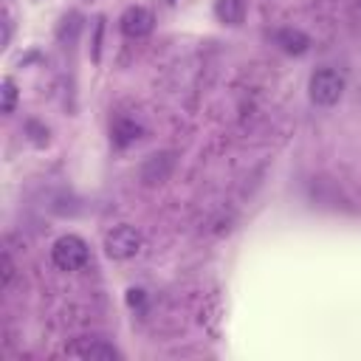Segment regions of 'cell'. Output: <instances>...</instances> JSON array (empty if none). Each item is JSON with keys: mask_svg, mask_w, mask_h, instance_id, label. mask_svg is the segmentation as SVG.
<instances>
[{"mask_svg": "<svg viewBox=\"0 0 361 361\" xmlns=\"http://www.w3.org/2000/svg\"><path fill=\"white\" fill-rule=\"evenodd\" d=\"M175 172V152L172 149H161V152H152L141 161L138 166V175L147 186H161L169 180V175Z\"/></svg>", "mask_w": 361, "mask_h": 361, "instance_id": "cell-4", "label": "cell"}, {"mask_svg": "<svg viewBox=\"0 0 361 361\" xmlns=\"http://www.w3.org/2000/svg\"><path fill=\"white\" fill-rule=\"evenodd\" d=\"M307 93H310V102L319 104V107H333L341 96H344V76L333 68H322L310 76L307 82Z\"/></svg>", "mask_w": 361, "mask_h": 361, "instance_id": "cell-2", "label": "cell"}, {"mask_svg": "<svg viewBox=\"0 0 361 361\" xmlns=\"http://www.w3.org/2000/svg\"><path fill=\"white\" fill-rule=\"evenodd\" d=\"M214 17L223 25H240L245 17V3L243 0H214Z\"/></svg>", "mask_w": 361, "mask_h": 361, "instance_id": "cell-9", "label": "cell"}, {"mask_svg": "<svg viewBox=\"0 0 361 361\" xmlns=\"http://www.w3.org/2000/svg\"><path fill=\"white\" fill-rule=\"evenodd\" d=\"M68 353L71 355H79V358H96V361H116V358H121V350L116 344H110L107 338H99V336L76 338L68 347Z\"/></svg>", "mask_w": 361, "mask_h": 361, "instance_id": "cell-5", "label": "cell"}, {"mask_svg": "<svg viewBox=\"0 0 361 361\" xmlns=\"http://www.w3.org/2000/svg\"><path fill=\"white\" fill-rule=\"evenodd\" d=\"M17 85H14V79H3L0 82V110L8 116V113H14V107H17Z\"/></svg>", "mask_w": 361, "mask_h": 361, "instance_id": "cell-11", "label": "cell"}, {"mask_svg": "<svg viewBox=\"0 0 361 361\" xmlns=\"http://www.w3.org/2000/svg\"><path fill=\"white\" fill-rule=\"evenodd\" d=\"M25 135H28V141L37 144V147H45V144H48V127L39 124V121H34V118L25 121Z\"/></svg>", "mask_w": 361, "mask_h": 361, "instance_id": "cell-12", "label": "cell"}, {"mask_svg": "<svg viewBox=\"0 0 361 361\" xmlns=\"http://www.w3.org/2000/svg\"><path fill=\"white\" fill-rule=\"evenodd\" d=\"M141 133H144L141 121H135V118H124V116L116 118V121H113V130H110L116 147H130L133 141L141 138Z\"/></svg>", "mask_w": 361, "mask_h": 361, "instance_id": "cell-8", "label": "cell"}, {"mask_svg": "<svg viewBox=\"0 0 361 361\" xmlns=\"http://www.w3.org/2000/svg\"><path fill=\"white\" fill-rule=\"evenodd\" d=\"M8 39H11V20H8V14H3V48L8 45Z\"/></svg>", "mask_w": 361, "mask_h": 361, "instance_id": "cell-16", "label": "cell"}, {"mask_svg": "<svg viewBox=\"0 0 361 361\" xmlns=\"http://www.w3.org/2000/svg\"><path fill=\"white\" fill-rule=\"evenodd\" d=\"M274 39L285 54H293V56H299V54H305L310 48V37L305 31H299V28H279L274 34Z\"/></svg>", "mask_w": 361, "mask_h": 361, "instance_id": "cell-7", "label": "cell"}, {"mask_svg": "<svg viewBox=\"0 0 361 361\" xmlns=\"http://www.w3.org/2000/svg\"><path fill=\"white\" fill-rule=\"evenodd\" d=\"M127 305H130L133 310H144V305H147V293H144L141 288H130V290H127Z\"/></svg>", "mask_w": 361, "mask_h": 361, "instance_id": "cell-13", "label": "cell"}, {"mask_svg": "<svg viewBox=\"0 0 361 361\" xmlns=\"http://www.w3.org/2000/svg\"><path fill=\"white\" fill-rule=\"evenodd\" d=\"M14 279V262L8 257V251H3V288H8Z\"/></svg>", "mask_w": 361, "mask_h": 361, "instance_id": "cell-14", "label": "cell"}, {"mask_svg": "<svg viewBox=\"0 0 361 361\" xmlns=\"http://www.w3.org/2000/svg\"><path fill=\"white\" fill-rule=\"evenodd\" d=\"M87 257H90V248L79 234H62L51 245V262L59 271H79L87 262Z\"/></svg>", "mask_w": 361, "mask_h": 361, "instance_id": "cell-1", "label": "cell"}, {"mask_svg": "<svg viewBox=\"0 0 361 361\" xmlns=\"http://www.w3.org/2000/svg\"><path fill=\"white\" fill-rule=\"evenodd\" d=\"M79 31H82V14H79V11H68V14L62 17L59 28H56V37H59V42L71 45V42H76Z\"/></svg>", "mask_w": 361, "mask_h": 361, "instance_id": "cell-10", "label": "cell"}, {"mask_svg": "<svg viewBox=\"0 0 361 361\" xmlns=\"http://www.w3.org/2000/svg\"><path fill=\"white\" fill-rule=\"evenodd\" d=\"M144 240L135 226H116L104 234V251L110 259H133L141 251Z\"/></svg>", "mask_w": 361, "mask_h": 361, "instance_id": "cell-3", "label": "cell"}, {"mask_svg": "<svg viewBox=\"0 0 361 361\" xmlns=\"http://www.w3.org/2000/svg\"><path fill=\"white\" fill-rule=\"evenodd\" d=\"M152 11L149 8H144V6H130V8H124V14L118 17V28H121V34L124 37H130V39H141V37H147L149 31H152Z\"/></svg>", "mask_w": 361, "mask_h": 361, "instance_id": "cell-6", "label": "cell"}, {"mask_svg": "<svg viewBox=\"0 0 361 361\" xmlns=\"http://www.w3.org/2000/svg\"><path fill=\"white\" fill-rule=\"evenodd\" d=\"M102 31H104V20H96V37H93V59L99 62V48H102Z\"/></svg>", "mask_w": 361, "mask_h": 361, "instance_id": "cell-15", "label": "cell"}]
</instances>
